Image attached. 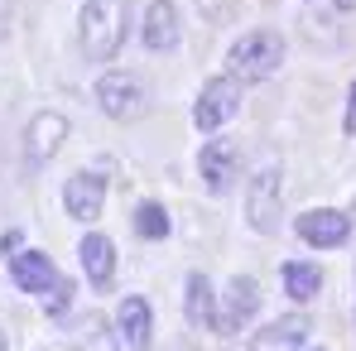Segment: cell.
<instances>
[{"instance_id": "20", "label": "cell", "mask_w": 356, "mask_h": 351, "mask_svg": "<svg viewBox=\"0 0 356 351\" xmlns=\"http://www.w3.org/2000/svg\"><path fill=\"white\" fill-rule=\"evenodd\" d=\"M197 10H202L207 24H227V19L241 10V0H197Z\"/></svg>"}, {"instance_id": "23", "label": "cell", "mask_w": 356, "mask_h": 351, "mask_svg": "<svg viewBox=\"0 0 356 351\" xmlns=\"http://www.w3.org/2000/svg\"><path fill=\"white\" fill-rule=\"evenodd\" d=\"M332 5H337V10H356V0H332Z\"/></svg>"}, {"instance_id": "16", "label": "cell", "mask_w": 356, "mask_h": 351, "mask_svg": "<svg viewBox=\"0 0 356 351\" xmlns=\"http://www.w3.org/2000/svg\"><path fill=\"white\" fill-rule=\"evenodd\" d=\"M280 279H284V293H289V298H298V303H303V298H313V293L323 289V270H318L313 260H289V265L280 270Z\"/></svg>"}, {"instance_id": "14", "label": "cell", "mask_w": 356, "mask_h": 351, "mask_svg": "<svg viewBox=\"0 0 356 351\" xmlns=\"http://www.w3.org/2000/svg\"><path fill=\"white\" fill-rule=\"evenodd\" d=\"M120 337L135 351L154 347V313H149L145 298H125V303H120Z\"/></svg>"}, {"instance_id": "5", "label": "cell", "mask_w": 356, "mask_h": 351, "mask_svg": "<svg viewBox=\"0 0 356 351\" xmlns=\"http://www.w3.org/2000/svg\"><path fill=\"white\" fill-rule=\"evenodd\" d=\"M236 111H241V82L227 72V77H212V82L202 87V97H197V106H193V125L207 130V135H217Z\"/></svg>"}, {"instance_id": "10", "label": "cell", "mask_w": 356, "mask_h": 351, "mask_svg": "<svg viewBox=\"0 0 356 351\" xmlns=\"http://www.w3.org/2000/svg\"><path fill=\"white\" fill-rule=\"evenodd\" d=\"M197 169H202V183L212 188V193H227L232 183H236V169H241V154L232 140H212V145H202V154H197Z\"/></svg>"}, {"instance_id": "1", "label": "cell", "mask_w": 356, "mask_h": 351, "mask_svg": "<svg viewBox=\"0 0 356 351\" xmlns=\"http://www.w3.org/2000/svg\"><path fill=\"white\" fill-rule=\"evenodd\" d=\"M125 29H130V10L125 0H87L82 5V19H77V39H82V54L87 63H111L125 44Z\"/></svg>"}, {"instance_id": "12", "label": "cell", "mask_w": 356, "mask_h": 351, "mask_svg": "<svg viewBox=\"0 0 356 351\" xmlns=\"http://www.w3.org/2000/svg\"><path fill=\"white\" fill-rule=\"evenodd\" d=\"M77 255H82L87 279H92L97 289H111V279H116V245H111V236L87 231V236H82V245H77Z\"/></svg>"}, {"instance_id": "4", "label": "cell", "mask_w": 356, "mask_h": 351, "mask_svg": "<svg viewBox=\"0 0 356 351\" xmlns=\"http://www.w3.org/2000/svg\"><path fill=\"white\" fill-rule=\"evenodd\" d=\"M255 308H260V284L250 275H236L227 284V293L217 298V308H212V332L217 337H236L241 327L255 318Z\"/></svg>"}, {"instance_id": "18", "label": "cell", "mask_w": 356, "mask_h": 351, "mask_svg": "<svg viewBox=\"0 0 356 351\" xmlns=\"http://www.w3.org/2000/svg\"><path fill=\"white\" fill-rule=\"evenodd\" d=\"M77 351H116V337H111V327H106V318H82V327H77Z\"/></svg>"}, {"instance_id": "2", "label": "cell", "mask_w": 356, "mask_h": 351, "mask_svg": "<svg viewBox=\"0 0 356 351\" xmlns=\"http://www.w3.org/2000/svg\"><path fill=\"white\" fill-rule=\"evenodd\" d=\"M280 63H284V39L275 29H250V34H241L236 44H232L227 72L236 82H265V77H275Z\"/></svg>"}, {"instance_id": "11", "label": "cell", "mask_w": 356, "mask_h": 351, "mask_svg": "<svg viewBox=\"0 0 356 351\" xmlns=\"http://www.w3.org/2000/svg\"><path fill=\"white\" fill-rule=\"evenodd\" d=\"M294 227H298V236H303L308 245H318V250H332V245H342V240L352 236V222H347V212H332V207L303 212Z\"/></svg>"}, {"instance_id": "22", "label": "cell", "mask_w": 356, "mask_h": 351, "mask_svg": "<svg viewBox=\"0 0 356 351\" xmlns=\"http://www.w3.org/2000/svg\"><path fill=\"white\" fill-rule=\"evenodd\" d=\"M0 250H5V255H15V250H19V231L5 236V240H0Z\"/></svg>"}, {"instance_id": "24", "label": "cell", "mask_w": 356, "mask_h": 351, "mask_svg": "<svg viewBox=\"0 0 356 351\" xmlns=\"http://www.w3.org/2000/svg\"><path fill=\"white\" fill-rule=\"evenodd\" d=\"M0 351H5V332H0Z\"/></svg>"}, {"instance_id": "3", "label": "cell", "mask_w": 356, "mask_h": 351, "mask_svg": "<svg viewBox=\"0 0 356 351\" xmlns=\"http://www.w3.org/2000/svg\"><path fill=\"white\" fill-rule=\"evenodd\" d=\"M10 279H15L24 293H49V313H54V318L67 313V303H72V279H63L58 265H54L44 250L15 255V260H10Z\"/></svg>"}, {"instance_id": "8", "label": "cell", "mask_w": 356, "mask_h": 351, "mask_svg": "<svg viewBox=\"0 0 356 351\" xmlns=\"http://www.w3.org/2000/svg\"><path fill=\"white\" fill-rule=\"evenodd\" d=\"M63 140H67V116L39 111V116L29 120V130H24V154H29V164H34V169L49 164V159L63 149Z\"/></svg>"}, {"instance_id": "9", "label": "cell", "mask_w": 356, "mask_h": 351, "mask_svg": "<svg viewBox=\"0 0 356 351\" xmlns=\"http://www.w3.org/2000/svg\"><path fill=\"white\" fill-rule=\"evenodd\" d=\"M102 202H106V178L72 174L63 183V207H67L72 222H97V217H102Z\"/></svg>"}, {"instance_id": "19", "label": "cell", "mask_w": 356, "mask_h": 351, "mask_svg": "<svg viewBox=\"0 0 356 351\" xmlns=\"http://www.w3.org/2000/svg\"><path fill=\"white\" fill-rule=\"evenodd\" d=\"M135 231L145 236V240H164L169 236V212L159 202H140L135 207Z\"/></svg>"}, {"instance_id": "17", "label": "cell", "mask_w": 356, "mask_h": 351, "mask_svg": "<svg viewBox=\"0 0 356 351\" xmlns=\"http://www.w3.org/2000/svg\"><path fill=\"white\" fill-rule=\"evenodd\" d=\"M188 323L212 327V284H207L202 275H193V279H188Z\"/></svg>"}, {"instance_id": "7", "label": "cell", "mask_w": 356, "mask_h": 351, "mask_svg": "<svg viewBox=\"0 0 356 351\" xmlns=\"http://www.w3.org/2000/svg\"><path fill=\"white\" fill-rule=\"evenodd\" d=\"M97 101H102V111L111 120H130L140 111V101H145V87H140V77H130V72H106L102 82H97Z\"/></svg>"}, {"instance_id": "15", "label": "cell", "mask_w": 356, "mask_h": 351, "mask_svg": "<svg viewBox=\"0 0 356 351\" xmlns=\"http://www.w3.org/2000/svg\"><path fill=\"white\" fill-rule=\"evenodd\" d=\"M145 44L154 49V54H164V49H174L178 44V10L169 0H154L149 10H145Z\"/></svg>"}, {"instance_id": "6", "label": "cell", "mask_w": 356, "mask_h": 351, "mask_svg": "<svg viewBox=\"0 0 356 351\" xmlns=\"http://www.w3.org/2000/svg\"><path fill=\"white\" fill-rule=\"evenodd\" d=\"M280 193H284V183H280V164H265L260 174L250 178L245 217H250V227H255L260 236L280 231Z\"/></svg>"}, {"instance_id": "21", "label": "cell", "mask_w": 356, "mask_h": 351, "mask_svg": "<svg viewBox=\"0 0 356 351\" xmlns=\"http://www.w3.org/2000/svg\"><path fill=\"white\" fill-rule=\"evenodd\" d=\"M347 130L356 135V82H352V101H347Z\"/></svg>"}, {"instance_id": "13", "label": "cell", "mask_w": 356, "mask_h": 351, "mask_svg": "<svg viewBox=\"0 0 356 351\" xmlns=\"http://www.w3.org/2000/svg\"><path fill=\"white\" fill-rule=\"evenodd\" d=\"M303 342H308V318L303 313H289V318L270 323L265 332H255L250 351H303Z\"/></svg>"}]
</instances>
